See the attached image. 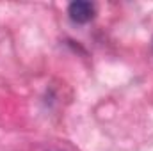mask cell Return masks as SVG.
Returning <instances> with one entry per match:
<instances>
[{
    "instance_id": "obj_1",
    "label": "cell",
    "mask_w": 153,
    "mask_h": 151,
    "mask_svg": "<svg viewBox=\"0 0 153 151\" xmlns=\"http://www.w3.org/2000/svg\"><path fill=\"white\" fill-rule=\"evenodd\" d=\"M94 4L87 2V0H76V2H71L70 7H68V14L70 18L75 21V23H87L94 18Z\"/></svg>"
}]
</instances>
